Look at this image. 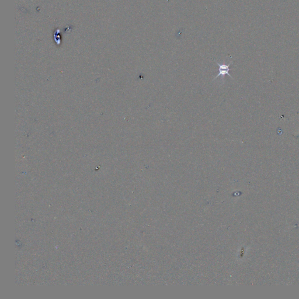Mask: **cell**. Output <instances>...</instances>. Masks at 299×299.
I'll return each instance as SVG.
<instances>
[{
    "label": "cell",
    "instance_id": "6da1fadb",
    "mask_svg": "<svg viewBox=\"0 0 299 299\" xmlns=\"http://www.w3.org/2000/svg\"><path fill=\"white\" fill-rule=\"evenodd\" d=\"M216 64L219 65V73L218 74V75H217V76L214 78V79L213 80H215L216 78H217L219 76H223V78L224 77V76L226 75H228L230 78H232L231 75L229 74V71H230V65L232 64L233 62H231L229 64H220L219 63H218L217 61H215Z\"/></svg>",
    "mask_w": 299,
    "mask_h": 299
}]
</instances>
